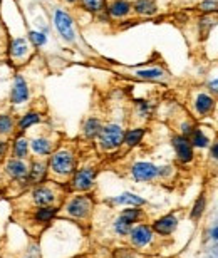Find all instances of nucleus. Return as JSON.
<instances>
[{"mask_svg": "<svg viewBox=\"0 0 218 258\" xmlns=\"http://www.w3.org/2000/svg\"><path fill=\"white\" fill-rule=\"evenodd\" d=\"M15 127H17V122L10 114H0V138L5 136H12Z\"/></svg>", "mask_w": 218, "mask_h": 258, "instance_id": "obj_26", "label": "nucleus"}, {"mask_svg": "<svg viewBox=\"0 0 218 258\" xmlns=\"http://www.w3.org/2000/svg\"><path fill=\"white\" fill-rule=\"evenodd\" d=\"M210 154H211V156H213V158L216 159V161H218V141L213 144V146H211V149H210Z\"/></svg>", "mask_w": 218, "mask_h": 258, "instance_id": "obj_35", "label": "nucleus"}, {"mask_svg": "<svg viewBox=\"0 0 218 258\" xmlns=\"http://www.w3.org/2000/svg\"><path fill=\"white\" fill-rule=\"evenodd\" d=\"M153 236L154 231L148 225H136L129 231V240L136 248H144L146 245H149L153 241Z\"/></svg>", "mask_w": 218, "mask_h": 258, "instance_id": "obj_9", "label": "nucleus"}, {"mask_svg": "<svg viewBox=\"0 0 218 258\" xmlns=\"http://www.w3.org/2000/svg\"><path fill=\"white\" fill-rule=\"evenodd\" d=\"M136 76L139 79H148V81H158V79H163L166 76V72L159 67H151V69H141V71H136Z\"/></svg>", "mask_w": 218, "mask_h": 258, "instance_id": "obj_27", "label": "nucleus"}, {"mask_svg": "<svg viewBox=\"0 0 218 258\" xmlns=\"http://www.w3.org/2000/svg\"><path fill=\"white\" fill-rule=\"evenodd\" d=\"M176 226H178V218H176L175 215H165L154 221L151 228L154 233H158L161 236H168L176 230Z\"/></svg>", "mask_w": 218, "mask_h": 258, "instance_id": "obj_14", "label": "nucleus"}, {"mask_svg": "<svg viewBox=\"0 0 218 258\" xmlns=\"http://www.w3.org/2000/svg\"><path fill=\"white\" fill-rule=\"evenodd\" d=\"M81 4L87 12H92V14H101L107 9L106 0H81Z\"/></svg>", "mask_w": 218, "mask_h": 258, "instance_id": "obj_29", "label": "nucleus"}, {"mask_svg": "<svg viewBox=\"0 0 218 258\" xmlns=\"http://www.w3.org/2000/svg\"><path fill=\"white\" fill-rule=\"evenodd\" d=\"M56 198V191L50 186H47V184H37L30 191V200H32V203L37 208L39 206H52Z\"/></svg>", "mask_w": 218, "mask_h": 258, "instance_id": "obj_10", "label": "nucleus"}, {"mask_svg": "<svg viewBox=\"0 0 218 258\" xmlns=\"http://www.w3.org/2000/svg\"><path fill=\"white\" fill-rule=\"evenodd\" d=\"M49 169L54 174H57V176H71V174H74L76 158L72 151L66 148L54 151L49 159Z\"/></svg>", "mask_w": 218, "mask_h": 258, "instance_id": "obj_1", "label": "nucleus"}, {"mask_svg": "<svg viewBox=\"0 0 218 258\" xmlns=\"http://www.w3.org/2000/svg\"><path fill=\"white\" fill-rule=\"evenodd\" d=\"M94 179H96V169L92 168H81L77 169L72 176V188L77 191H87L94 186Z\"/></svg>", "mask_w": 218, "mask_h": 258, "instance_id": "obj_8", "label": "nucleus"}, {"mask_svg": "<svg viewBox=\"0 0 218 258\" xmlns=\"http://www.w3.org/2000/svg\"><path fill=\"white\" fill-rule=\"evenodd\" d=\"M7 151H9V143L0 138V159H4L7 156Z\"/></svg>", "mask_w": 218, "mask_h": 258, "instance_id": "obj_34", "label": "nucleus"}, {"mask_svg": "<svg viewBox=\"0 0 218 258\" xmlns=\"http://www.w3.org/2000/svg\"><path fill=\"white\" fill-rule=\"evenodd\" d=\"M40 119H42V116H40L37 111H27L24 116H20V119L17 121V129L20 133H25L32 126L39 124Z\"/></svg>", "mask_w": 218, "mask_h": 258, "instance_id": "obj_20", "label": "nucleus"}, {"mask_svg": "<svg viewBox=\"0 0 218 258\" xmlns=\"http://www.w3.org/2000/svg\"><path fill=\"white\" fill-rule=\"evenodd\" d=\"M211 236H213V238L218 241V226H215V228L211 230Z\"/></svg>", "mask_w": 218, "mask_h": 258, "instance_id": "obj_37", "label": "nucleus"}, {"mask_svg": "<svg viewBox=\"0 0 218 258\" xmlns=\"http://www.w3.org/2000/svg\"><path fill=\"white\" fill-rule=\"evenodd\" d=\"M29 151H30L29 141L25 139L24 134H19V136L15 138L14 143H12V158L24 159V161H25V158L29 156Z\"/></svg>", "mask_w": 218, "mask_h": 258, "instance_id": "obj_19", "label": "nucleus"}, {"mask_svg": "<svg viewBox=\"0 0 218 258\" xmlns=\"http://www.w3.org/2000/svg\"><path fill=\"white\" fill-rule=\"evenodd\" d=\"M107 14L109 17L113 19H123L129 15V12L133 10V4L129 0H113L111 4L107 5Z\"/></svg>", "mask_w": 218, "mask_h": 258, "instance_id": "obj_17", "label": "nucleus"}, {"mask_svg": "<svg viewBox=\"0 0 218 258\" xmlns=\"http://www.w3.org/2000/svg\"><path fill=\"white\" fill-rule=\"evenodd\" d=\"M47 163L42 159H34L29 166V174H27V186H37L42 184L47 178Z\"/></svg>", "mask_w": 218, "mask_h": 258, "instance_id": "obj_13", "label": "nucleus"}, {"mask_svg": "<svg viewBox=\"0 0 218 258\" xmlns=\"http://www.w3.org/2000/svg\"><path fill=\"white\" fill-rule=\"evenodd\" d=\"M141 218V210H138L136 206H129L128 210H123V213L118 216L114 221V231L119 236H126L131 231L133 225Z\"/></svg>", "mask_w": 218, "mask_h": 258, "instance_id": "obj_5", "label": "nucleus"}, {"mask_svg": "<svg viewBox=\"0 0 218 258\" xmlns=\"http://www.w3.org/2000/svg\"><path fill=\"white\" fill-rule=\"evenodd\" d=\"M56 215H57L56 206H39L34 213V220L37 221V223H49Z\"/></svg>", "mask_w": 218, "mask_h": 258, "instance_id": "obj_25", "label": "nucleus"}, {"mask_svg": "<svg viewBox=\"0 0 218 258\" xmlns=\"http://www.w3.org/2000/svg\"><path fill=\"white\" fill-rule=\"evenodd\" d=\"M133 10L143 17H151L158 12V4L156 0H136L133 4Z\"/></svg>", "mask_w": 218, "mask_h": 258, "instance_id": "obj_18", "label": "nucleus"}, {"mask_svg": "<svg viewBox=\"0 0 218 258\" xmlns=\"http://www.w3.org/2000/svg\"><path fill=\"white\" fill-rule=\"evenodd\" d=\"M29 97H30V91H29L27 81L24 79V76L15 74L12 91H10V102L15 106H20V104H24V102H27Z\"/></svg>", "mask_w": 218, "mask_h": 258, "instance_id": "obj_7", "label": "nucleus"}, {"mask_svg": "<svg viewBox=\"0 0 218 258\" xmlns=\"http://www.w3.org/2000/svg\"><path fill=\"white\" fill-rule=\"evenodd\" d=\"M191 146L193 148H206L208 146V138H206V134L201 131V129H193V133L188 136Z\"/></svg>", "mask_w": 218, "mask_h": 258, "instance_id": "obj_28", "label": "nucleus"}, {"mask_svg": "<svg viewBox=\"0 0 218 258\" xmlns=\"http://www.w3.org/2000/svg\"><path fill=\"white\" fill-rule=\"evenodd\" d=\"M215 106V101L213 97L208 96V94H198L195 99V111L198 112L200 116H206L208 112L213 109Z\"/></svg>", "mask_w": 218, "mask_h": 258, "instance_id": "obj_21", "label": "nucleus"}, {"mask_svg": "<svg viewBox=\"0 0 218 258\" xmlns=\"http://www.w3.org/2000/svg\"><path fill=\"white\" fill-rule=\"evenodd\" d=\"M54 25L57 29V32L66 42H74L76 39V32H74V20L66 10L57 9L54 12Z\"/></svg>", "mask_w": 218, "mask_h": 258, "instance_id": "obj_6", "label": "nucleus"}, {"mask_svg": "<svg viewBox=\"0 0 218 258\" xmlns=\"http://www.w3.org/2000/svg\"><path fill=\"white\" fill-rule=\"evenodd\" d=\"M92 208V200L87 195H77L74 198H71L66 205V213L71 218L82 220L91 213Z\"/></svg>", "mask_w": 218, "mask_h": 258, "instance_id": "obj_4", "label": "nucleus"}, {"mask_svg": "<svg viewBox=\"0 0 218 258\" xmlns=\"http://www.w3.org/2000/svg\"><path fill=\"white\" fill-rule=\"evenodd\" d=\"M97 139H99V146L102 149L113 151V149H118L123 144L124 129L119 124H106V126H102Z\"/></svg>", "mask_w": 218, "mask_h": 258, "instance_id": "obj_2", "label": "nucleus"}, {"mask_svg": "<svg viewBox=\"0 0 218 258\" xmlns=\"http://www.w3.org/2000/svg\"><path fill=\"white\" fill-rule=\"evenodd\" d=\"M0 52H2V50H0Z\"/></svg>", "mask_w": 218, "mask_h": 258, "instance_id": "obj_39", "label": "nucleus"}, {"mask_svg": "<svg viewBox=\"0 0 218 258\" xmlns=\"http://www.w3.org/2000/svg\"><path fill=\"white\" fill-rule=\"evenodd\" d=\"M203 210H205V196L201 195L198 200L195 201V205H193V208H191V220H198L201 215H203Z\"/></svg>", "mask_w": 218, "mask_h": 258, "instance_id": "obj_31", "label": "nucleus"}, {"mask_svg": "<svg viewBox=\"0 0 218 258\" xmlns=\"http://www.w3.org/2000/svg\"><path fill=\"white\" fill-rule=\"evenodd\" d=\"M210 89L218 94V79H215V81H211V82H210Z\"/></svg>", "mask_w": 218, "mask_h": 258, "instance_id": "obj_36", "label": "nucleus"}, {"mask_svg": "<svg viewBox=\"0 0 218 258\" xmlns=\"http://www.w3.org/2000/svg\"><path fill=\"white\" fill-rule=\"evenodd\" d=\"M29 148L30 151L34 154H37V156H49V154H52V141H50L49 138L45 136H35L29 141Z\"/></svg>", "mask_w": 218, "mask_h": 258, "instance_id": "obj_16", "label": "nucleus"}, {"mask_svg": "<svg viewBox=\"0 0 218 258\" xmlns=\"http://www.w3.org/2000/svg\"><path fill=\"white\" fill-rule=\"evenodd\" d=\"M131 174L136 181H153L154 178L159 176V168L154 166L151 163L146 161H138L133 164Z\"/></svg>", "mask_w": 218, "mask_h": 258, "instance_id": "obj_11", "label": "nucleus"}, {"mask_svg": "<svg viewBox=\"0 0 218 258\" xmlns=\"http://www.w3.org/2000/svg\"><path fill=\"white\" fill-rule=\"evenodd\" d=\"M66 2H67V4H76L77 0H66Z\"/></svg>", "mask_w": 218, "mask_h": 258, "instance_id": "obj_38", "label": "nucleus"}, {"mask_svg": "<svg viewBox=\"0 0 218 258\" xmlns=\"http://www.w3.org/2000/svg\"><path fill=\"white\" fill-rule=\"evenodd\" d=\"M29 54V44L25 37H15L9 44V55L14 60H24Z\"/></svg>", "mask_w": 218, "mask_h": 258, "instance_id": "obj_15", "label": "nucleus"}, {"mask_svg": "<svg viewBox=\"0 0 218 258\" xmlns=\"http://www.w3.org/2000/svg\"><path fill=\"white\" fill-rule=\"evenodd\" d=\"M101 129H102V124L97 117H87L84 126H82V133H84V136L87 139H94L99 136Z\"/></svg>", "mask_w": 218, "mask_h": 258, "instance_id": "obj_23", "label": "nucleus"}, {"mask_svg": "<svg viewBox=\"0 0 218 258\" xmlns=\"http://www.w3.org/2000/svg\"><path fill=\"white\" fill-rule=\"evenodd\" d=\"M29 40L32 42L34 47H44V45L47 44V35L44 32H39V30H30Z\"/></svg>", "mask_w": 218, "mask_h": 258, "instance_id": "obj_30", "label": "nucleus"}, {"mask_svg": "<svg viewBox=\"0 0 218 258\" xmlns=\"http://www.w3.org/2000/svg\"><path fill=\"white\" fill-rule=\"evenodd\" d=\"M200 9L203 10V12H213V10L218 9V2L216 0H205V2H201Z\"/></svg>", "mask_w": 218, "mask_h": 258, "instance_id": "obj_33", "label": "nucleus"}, {"mask_svg": "<svg viewBox=\"0 0 218 258\" xmlns=\"http://www.w3.org/2000/svg\"><path fill=\"white\" fill-rule=\"evenodd\" d=\"M171 143H173L176 158H178L181 163H191V161H193L195 153H193V146H191L188 138L181 136V134H180V136H173Z\"/></svg>", "mask_w": 218, "mask_h": 258, "instance_id": "obj_12", "label": "nucleus"}, {"mask_svg": "<svg viewBox=\"0 0 218 258\" xmlns=\"http://www.w3.org/2000/svg\"><path fill=\"white\" fill-rule=\"evenodd\" d=\"M4 171L5 174L12 179V181L27 186V174H29V166L24 159L17 158H9L4 164Z\"/></svg>", "mask_w": 218, "mask_h": 258, "instance_id": "obj_3", "label": "nucleus"}, {"mask_svg": "<svg viewBox=\"0 0 218 258\" xmlns=\"http://www.w3.org/2000/svg\"><path fill=\"white\" fill-rule=\"evenodd\" d=\"M0 2H2V0H0Z\"/></svg>", "mask_w": 218, "mask_h": 258, "instance_id": "obj_40", "label": "nucleus"}, {"mask_svg": "<svg viewBox=\"0 0 218 258\" xmlns=\"http://www.w3.org/2000/svg\"><path fill=\"white\" fill-rule=\"evenodd\" d=\"M114 205H126V206H143L146 201H144V198H141V196L134 195V193H123L116 196V198L111 200Z\"/></svg>", "mask_w": 218, "mask_h": 258, "instance_id": "obj_22", "label": "nucleus"}, {"mask_svg": "<svg viewBox=\"0 0 218 258\" xmlns=\"http://www.w3.org/2000/svg\"><path fill=\"white\" fill-rule=\"evenodd\" d=\"M143 138H144V129L143 127H134V129H129V131L124 133L123 143L126 144L128 148H134L143 141Z\"/></svg>", "mask_w": 218, "mask_h": 258, "instance_id": "obj_24", "label": "nucleus"}, {"mask_svg": "<svg viewBox=\"0 0 218 258\" xmlns=\"http://www.w3.org/2000/svg\"><path fill=\"white\" fill-rule=\"evenodd\" d=\"M136 109L139 117H148L149 112H151V106H149L148 101H136Z\"/></svg>", "mask_w": 218, "mask_h": 258, "instance_id": "obj_32", "label": "nucleus"}]
</instances>
